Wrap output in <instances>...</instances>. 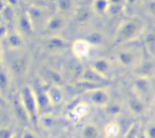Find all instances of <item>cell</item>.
Here are the masks:
<instances>
[{
    "label": "cell",
    "mask_w": 155,
    "mask_h": 138,
    "mask_svg": "<svg viewBox=\"0 0 155 138\" xmlns=\"http://www.w3.org/2000/svg\"><path fill=\"white\" fill-rule=\"evenodd\" d=\"M48 76L51 77V80H52L53 82H59V81H61V76H59V74L54 73L53 70H48Z\"/></svg>",
    "instance_id": "obj_26"
},
{
    "label": "cell",
    "mask_w": 155,
    "mask_h": 138,
    "mask_svg": "<svg viewBox=\"0 0 155 138\" xmlns=\"http://www.w3.org/2000/svg\"><path fill=\"white\" fill-rule=\"evenodd\" d=\"M99 128L94 123H87L82 128V138H98L99 137Z\"/></svg>",
    "instance_id": "obj_15"
},
{
    "label": "cell",
    "mask_w": 155,
    "mask_h": 138,
    "mask_svg": "<svg viewBox=\"0 0 155 138\" xmlns=\"http://www.w3.org/2000/svg\"><path fill=\"white\" fill-rule=\"evenodd\" d=\"M144 133H145L147 138H155V122H150L147 126Z\"/></svg>",
    "instance_id": "obj_23"
},
{
    "label": "cell",
    "mask_w": 155,
    "mask_h": 138,
    "mask_svg": "<svg viewBox=\"0 0 155 138\" xmlns=\"http://www.w3.org/2000/svg\"><path fill=\"white\" fill-rule=\"evenodd\" d=\"M15 134L12 133V131L7 127H1L0 130V138H12Z\"/></svg>",
    "instance_id": "obj_25"
},
{
    "label": "cell",
    "mask_w": 155,
    "mask_h": 138,
    "mask_svg": "<svg viewBox=\"0 0 155 138\" xmlns=\"http://www.w3.org/2000/svg\"><path fill=\"white\" fill-rule=\"evenodd\" d=\"M140 28H142V24L138 19H132V21H128V22L124 23V25H121L119 31H117V36H116L117 41L131 40L134 35L138 34Z\"/></svg>",
    "instance_id": "obj_2"
},
{
    "label": "cell",
    "mask_w": 155,
    "mask_h": 138,
    "mask_svg": "<svg viewBox=\"0 0 155 138\" xmlns=\"http://www.w3.org/2000/svg\"><path fill=\"white\" fill-rule=\"evenodd\" d=\"M88 113V105L84 102H79L78 104H75L70 111H69V116L73 119V120H80L82 119L86 114Z\"/></svg>",
    "instance_id": "obj_8"
},
{
    "label": "cell",
    "mask_w": 155,
    "mask_h": 138,
    "mask_svg": "<svg viewBox=\"0 0 155 138\" xmlns=\"http://www.w3.org/2000/svg\"><path fill=\"white\" fill-rule=\"evenodd\" d=\"M56 4H57V8L62 13L70 11L74 7V1L73 0H56Z\"/></svg>",
    "instance_id": "obj_20"
},
{
    "label": "cell",
    "mask_w": 155,
    "mask_h": 138,
    "mask_svg": "<svg viewBox=\"0 0 155 138\" xmlns=\"http://www.w3.org/2000/svg\"><path fill=\"white\" fill-rule=\"evenodd\" d=\"M148 11H149L153 16H155V0L149 1V4H148Z\"/></svg>",
    "instance_id": "obj_27"
},
{
    "label": "cell",
    "mask_w": 155,
    "mask_h": 138,
    "mask_svg": "<svg viewBox=\"0 0 155 138\" xmlns=\"http://www.w3.org/2000/svg\"><path fill=\"white\" fill-rule=\"evenodd\" d=\"M128 108L134 114H142L144 111V103L138 96H132L128 99Z\"/></svg>",
    "instance_id": "obj_13"
},
{
    "label": "cell",
    "mask_w": 155,
    "mask_h": 138,
    "mask_svg": "<svg viewBox=\"0 0 155 138\" xmlns=\"http://www.w3.org/2000/svg\"><path fill=\"white\" fill-rule=\"evenodd\" d=\"M104 131H105V134L108 137L114 138L120 133V125L116 121H110L109 123L105 125V130Z\"/></svg>",
    "instance_id": "obj_18"
},
{
    "label": "cell",
    "mask_w": 155,
    "mask_h": 138,
    "mask_svg": "<svg viewBox=\"0 0 155 138\" xmlns=\"http://www.w3.org/2000/svg\"><path fill=\"white\" fill-rule=\"evenodd\" d=\"M63 25H64V18L61 15H54V16H52L47 21L46 29L47 30H51V31H56V30L62 29Z\"/></svg>",
    "instance_id": "obj_12"
},
{
    "label": "cell",
    "mask_w": 155,
    "mask_h": 138,
    "mask_svg": "<svg viewBox=\"0 0 155 138\" xmlns=\"http://www.w3.org/2000/svg\"><path fill=\"white\" fill-rule=\"evenodd\" d=\"M91 17V8L87 6H82L79 10H76V22L85 23Z\"/></svg>",
    "instance_id": "obj_17"
},
{
    "label": "cell",
    "mask_w": 155,
    "mask_h": 138,
    "mask_svg": "<svg viewBox=\"0 0 155 138\" xmlns=\"http://www.w3.org/2000/svg\"><path fill=\"white\" fill-rule=\"evenodd\" d=\"M11 69L15 74L22 75L28 69V59L24 56H18L11 62Z\"/></svg>",
    "instance_id": "obj_7"
},
{
    "label": "cell",
    "mask_w": 155,
    "mask_h": 138,
    "mask_svg": "<svg viewBox=\"0 0 155 138\" xmlns=\"http://www.w3.org/2000/svg\"><path fill=\"white\" fill-rule=\"evenodd\" d=\"M87 93H88L90 100L94 105H98V107H107L108 105V103H109V96H108V93L102 87L92 88Z\"/></svg>",
    "instance_id": "obj_4"
},
{
    "label": "cell",
    "mask_w": 155,
    "mask_h": 138,
    "mask_svg": "<svg viewBox=\"0 0 155 138\" xmlns=\"http://www.w3.org/2000/svg\"><path fill=\"white\" fill-rule=\"evenodd\" d=\"M22 138H38V137L33 132H30V131H24L22 133Z\"/></svg>",
    "instance_id": "obj_29"
},
{
    "label": "cell",
    "mask_w": 155,
    "mask_h": 138,
    "mask_svg": "<svg viewBox=\"0 0 155 138\" xmlns=\"http://www.w3.org/2000/svg\"><path fill=\"white\" fill-rule=\"evenodd\" d=\"M12 138H22V136H18V134H15Z\"/></svg>",
    "instance_id": "obj_33"
},
{
    "label": "cell",
    "mask_w": 155,
    "mask_h": 138,
    "mask_svg": "<svg viewBox=\"0 0 155 138\" xmlns=\"http://www.w3.org/2000/svg\"><path fill=\"white\" fill-rule=\"evenodd\" d=\"M71 51H73L75 57L85 59V58H87L90 56L91 44L86 39H78V40L74 41V44L71 46Z\"/></svg>",
    "instance_id": "obj_3"
},
{
    "label": "cell",
    "mask_w": 155,
    "mask_h": 138,
    "mask_svg": "<svg viewBox=\"0 0 155 138\" xmlns=\"http://www.w3.org/2000/svg\"><path fill=\"white\" fill-rule=\"evenodd\" d=\"M15 113H16L17 117H18L19 120H22V121H28V120H30V117H29V115H28V113H27L24 105L22 104V102H19V103L16 102V104H15Z\"/></svg>",
    "instance_id": "obj_19"
},
{
    "label": "cell",
    "mask_w": 155,
    "mask_h": 138,
    "mask_svg": "<svg viewBox=\"0 0 155 138\" xmlns=\"http://www.w3.org/2000/svg\"><path fill=\"white\" fill-rule=\"evenodd\" d=\"M7 42L11 48H18L22 46V38L18 34H10L7 38Z\"/></svg>",
    "instance_id": "obj_21"
},
{
    "label": "cell",
    "mask_w": 155,
    "mask_h": 138,
    "mask_svg": "<svg viewBox=\"0 0 155 138\" xmlns=\"http://www.w3.org/2000/svg\"><path fill=\"white\" fill-rule=\"evenodd\" d=\"M126 2H128V4H133L134 0H126Z\"/></svg>",
    "instance_id": "obj_32"
},
{
    "label": "cell",
    "mask_w": 155,
    "mask_h": 138,
    "mask_svg": "<svg viewBox=\"0 0 155 138\" xmlns=\"http://www.w3.org/2000/svg\"><path fill=\"white\" fill-rule=\"evenodd\" d=\"M137 58H138L137 53L132 50H125L117 54L119 63L125 67H132V65L137 64Z\"/></svg>",
    "instance_id": "obj_5"
},
{
    "label": "cell",
    "mask_w": 155,
    "mask_h": 138,
    "mask_svg": "<svg viewBox=\"0 0 155 138\" xmlns=\"http://www.w3.org/2000/svg\"><path fill=\"white\" fill-rule=\"evenodd\" d=\"M8 1V5H16L17 4V0H7Z\"/></svg>",
    "instance_id": "obj_31"
},
{
    "label": "cell",
    "mask_w": 155,
    "mask_h": 138,
    "mask_svg": "<svg viewBox=\"0 0 155 138\" xmlns=\"http://www.w3.org/2000/svg\"><path fill=\"white\" fill-rule=\"evenodd\" d=\"M18 27H19V29H21L22 33L29 34L31 31V29H33V22L30 19L28 12L24 13V15H22L19 17V19H18Z\"/></svg>",
    "instance_id": "obj_14"
},
{
    "label": "cell",
    "mask_w": 155,
    "mask_h": 138,
    "mask_svg": "<svg viewBox=\"0 0 155 138\" xmlns=\"http://www.w3.org/2000/svg\"><path fill=\"white\" fill-rule=\"evenodd\" d=\"M136 138H147V137H145V133H144V132H139V133L136 136Z\"/></svg>",
    "instance_id": "obj_30"
},
{
    "label": "cell",
    "mask_w": 155,
    "mask_h": 138,
    "mask_svg": "<svg viewBox=\"0 0 155 138\" xmlns=\"http://www.w3.org/2000/svg\"><path fill=\"white\" fill-rule=\"evenodd\" d=\"M0 81H1V87H2V88H6V86H7V79H6V74H5L4 71L1 73Z\"/></svg>",
    "instance_id": "obj_28"
},
{
    "label": "cell",
    "mask_w": 155,
    "mask_h": 138,
    "mask_svg": "<svg viewBox=\"0 0 155 138\" xmlns=\"http://www.w3.org/2000/svg\"><path fill=\"white\" fill-rule=\"evenodd\" d=\"M65 47V41L62 38L53 36L50 38L46 42V50L50 52H59Z\"/></svg>",
    "instance_id": "obj_10"
},
{
    "label": "cell",
    "mask_w": 155,
    "mask_h": 138,
    "mask_svg": "<svg viewBox=\"0 0 155 138\" xmlns=\"http://www.w3.org/2000/svg\"><path fill=\"white\" fill-rule=\"evenodd\" d=\"M47 96H48V99L51 102L52 105H56V104H59L63 99V93L61 91V88L58 86H51L48 87L47 90Z\"/></svg>",
    "instance_id": "obj_11"
},
{
    "label": "cell",
    "mask_w": 155,
    "mask_h": 138,
    "mask_svg": "<svg viewBox=\"0 0 155 138\" xmlns=\"http://www.w3.org/2000/svg\"><path fill=\"white\" fill-rule=\"evenodd\" d=\"M92 8L98 15H104L110 10V0H93Z\"/></svg>",
    "instance_id": "obj_16"
},
{
    "label": "cell",
    "mask_w": 155,
    "mask_h": 138,
    "mask_svg": "<svg viewBox=\"0 0 155 138\" xmlns=\"http://www.w3.org/2000/svg\"><path fill=\"white\" fill-rule=\"evenodd\" d=\"M97 74H99L102 77H105L107 74L109 73L110 70V65H109V62L104 58H99V59H96L91 67Z\"/></svg>",
    "instance_id": "obj_9"
},
{
    "label": "cell",
    "mask_w": 155,
    "mask_h": 138,
    "mask_svg": "<svg viewBox=\"0 0 155 138\" xmlns=\"http://www.w3.org/2000/svg\"><path fill=\"white\" fill-rule=\"evenodd\" d=\"M21 102L24 105L30 120L35 123L36 122V116H38V109H39V104H38V99H36V94L33 92L31 88L29 87H24L22 90L21 93Z\"/></svg>",
    "instance_id": "obj_1"
},
{
    "label": "cell",
    "mask_w": 155,
    "mask_h": 138,
    "mask_svg": "<svg viewBox=\"0 0 155 138\" xmlns=\"http://www.w3.org/2000/svg\"><path fill=\"white\" fill-rule=\"evenodd\" d=\"M105 108L110 114H117L120 111V105L116 102H109Z\"/></svg>",
    "instance_id": "obj_24"
},
{
    "label": "cell",
    "mask_w": 155,
    "mask_h": 138,
    "mask_svg": "<svg viewBox=\"0 0 155 138\" xmlns=\"http://www.w3.org/2000/svg\"><path fill=\"white\" fill-rule=\"evenodd\" d=\"M150 88H151V86H150V82L147 76H140L134 82V91L137 93L136 96H138L139 98L148 96L150 92Z\"/></svg>",
    "instance_id": "obj_6"
},
{
    "label": "cell",
    "mask_w": 155,
    "mask_h": 138,
    "mask_svg": "<svg viewBox=\"0 0 155 138\" xmlns=\"http://www.w3.org/2000/svg\"><path fill=\"white\" fill-rule=\"evenodd\" d=\"M1 15H2V18L5 21L10 22L13 18V10H12L11 5H4L2 10H1Z\"/></svg>",
    "instance_id": "obj_22"
}]
</instances>
